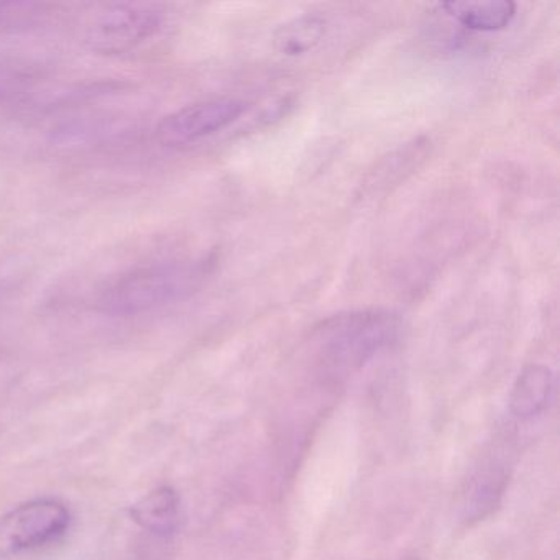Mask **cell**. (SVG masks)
I'll use <instances>...</instances> for the list:
<instances>
[{
    "label": "cell",
    "instance_id": "1",
    "mask_svg": "<svg viewBox=\"0 0 560 560\" xmlns=\"http://www.w3.org/2000/svg\"><path fill=\"white\" fill-rule=\"evenodd\" d=\"M208 275V261L166 260L142 265L110 281L96 306L107 316L130 317L178 303L198 290Z\"/></svg>",
    "mask_w": 560,
    "mask_h": 560
},
{
    "label": "cell",
    "instance_id": "6",
    "mask_svg": "<svg viewBox=\"0 0 560 560\" xmlns=\"http://www.w3.org/2000/svg\"><path fill=\"white\" fill-rule=\"evenodd\" d=\"M130 517L155 536H173L182 523V498L175 488L163 485L133 503Z\"/></svg>",
    "mask_w": 560,
    "mask_h": 560
},
{
    "label": "cell",
    "instance_id": "9",
    "mask_svg": "<svg viewBox=\"0 0 560 560\" xmlns=\"http://www.w3.org/2000/svg\"><path fill=\"white\" fill-rule=\"evenodd\" d=\"M428 140H412L385 156L366 176L365 183L362 185L365 195L388 191L393 186L405 182L424 162L425 155H428Z\"/></svg>",
    "mask_w": 560,
    "mask_h": 560
},
{
    "label": "cell",
    "instance_id": "7",
    "mask_svg": "<svg viewBox=\"0 0 560 560\" xmlns=\"http://www.w3.org/2000/svg\"><path fill=\"white\" fill-rule=\"evenodd\" d=\"M552 393L553 373L549 366L542 363L524 366L511 389V415L521 421L536 418L549 405Z\"/></svg>",
    "mask_w": 560,
    "mask_h": 560
},
{
    "label": "cell",
    "instance_id": "5",
    "mask_svg": "<svg viewBox=\"0 0 560 560\" xmlns=\"http://www.w3.org/2000/svg\"><path fill=\"white\" fill-rule=\"evenodd\" d=\"M247 103L235 97H214L188 104L163 117L156 127V139L168 147L191 145L215 136L241 119Z\"/></svg>",
    "mask_w": 560,
    "mask_h": 560
},
{
    "label": "cell",
    "instance_id": "10",
    "mask_svg": "<svg viewBox=\"0 0 560 560\" xmlns=\"http://www.w3.org/2000/svg\"><path fill=\"white\" fill-rule=\"evenodd\" d=\"M326 19L304 14L280 25L273 35V47L283 57H301L313 51L326 37Z\"/></svg>",
    "mask_w": 560,
    "mask_h": 560
},
{
    "label": "cell",
    "instance_id": "12",
    "mask_svg": "<svg viewBox=\"0 0 560 560\" xmlns=\"http://www.w3.org/2000/svg\"><path fill=\"white\" fill-rule=\"evenodd\" d=\"M35 74L28 65L12 58H0V106L12 103L31 90Z\"/></svg>",
    "mask_w": 560,
    "mask_h": 560
},
{
    "label": "cell",
    "instance_id": "3",
    "mask_svg": "<svg viewBox=\"0 0 560 560\" xmlns=\"http://www.w3.org/2000/svg\"><path fill=\"white\" fill-rule=\"evenodd\" d=\"M165 12L153 4H113L94 14L84 28V44L93 54L119 57L155 38Z\"/></svg>",
    "mask_w": 560,
    "mask_h": 560
},
{
    "label": "cell",
    "instance_id": "13",
    "mask_svg": "<svg viewBox=\"0 0 560 560\" xmlns=\"http://www.w3.org/2000/svg\"><path fill=\"white\" fill-rule=\"evenodd\" d=\"M47 15V5L32 2H0V34L34 27Z\"/></svg>",
    "mask_w": 560,
    "mask_h": 560
},
{
    "label": "cell",
    "instance_id": "4",
    "mask_svg": "<svg viewBox=\"0 0 560 560\" xmlns=\"http://www.w3.org/2000/svg\"><path fill=\"white\" fill-rule=\"evenodd\" d=\"M71 520L70 508L55 498L19 504L0 516V559L57 542L70 529Z\"/></svg>",
    "mask_w": 560,
    "mask_h": 560
},
{
    "label": "cell",
    "instance_id": "8",
    "mask_svg": "<svg viewBox=\"0 0 560 560\" xmlns=\"http://www.w3.org/2000/svg\"><path fill=\"white\" fill-rule=\"evenodd\" d=\"M441 9L468 31L500 32L513 22L517 5L511 0H470L444 2Z\"/></svg>",
    "mask_w": 560,
    "mask_h": 560
},
{
    "label": "cell",
    "instance_id": "2",
    "mask_svg": "<svg viewBox=\"0 0 560 560\" xmlns=\"http://www.w3.org/2000/svg\"><path fill=\"white\" fill-rule=\"evenodd\" d=\"M399 319L382 310L352 311L327 319L316 330L317 349L324 365L349 372L395 342Z\"/></svg>",
    "mask_w": 560,
    "mask_h": 560
},
{
    "label": "cell",
    "instance_id": "11",
    "mask_svg": "<svg viewBox=\"0 0 560 560\" xmlns=\"http://www.w3.org/2000/svg\"><path fill=\"white\" fill-rule=\"evenodd\" d=\"M506 485V475L500 468H485L475 475L465 493V517L470 521L483 520L497 508Z\"/></svg>",
    "mask_w": 560,
    "mask_h": 560
}]
</instances>
